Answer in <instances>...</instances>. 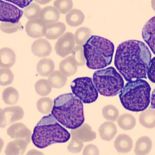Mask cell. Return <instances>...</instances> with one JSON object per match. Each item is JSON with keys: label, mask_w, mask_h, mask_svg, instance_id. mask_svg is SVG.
Wrapping results in <instances>:
<instances>
[{"label": "cell", "mask_w": 155, "mask_h": 155, "mask_svg": "<svg viewBox=\"0 0 155 155\" xmlns=\"http://www.w3.org/2000/svg\"><path fill=\"white\" fill-rule=\"evenodd\" d=\"M46 25L40 19L30 20L27 22L25 29L28 35L32 38H42L45 35Z\"/></svg>", "instance_id": "obj_13"}, {"label": "cell", "mask_w": 155, "mask_h": 155, "mask_svg": "<svg viewBox=\"0 0 155 155\" xmlns=\"http://www.w3.org/2000/svg\"><path fill=\"white\" fill-rule=\"evenodd\" d=\"M9 3H12L14 5H17L21 8H24L25 7H27L33 1L31 0H25V1H20V0H8Z\"/></svg>", "instance_id": "obj_41"}, {"label": "cell", "mask_w": 155, "mask_h": 155, "mask_svg": "<svg viewBox=\"0 0 155 155\" xmlns=\"http://www.w3.org/2000/svg\"><path fill=\"white\" fill-rule=\"evenodd\" d=\"M71 87L74 94L84 104H90L97 100L98 91L91 78H77L71 82Z\"/></svg>", "instance_id": "obj_7"}, {"label": "cell", "mask_w": 155, "mask_h": 155, "mask_svg": "<svg viewBox=\"0 0 155 155\" xmlns=\"http://www.w3.org/2000/svg\"><path fill=\"white\" fill-rule=\"evenodd\" d=\"M59 70L66 77L73 75L78 70V65L73 56L68 57L60 62Z\"/></svg>", "instance_id": "obj_22"}, {"label": "cell", "mask_w": 155, "mask_h": 155, "mask_svg": "<svg viewBox=\"0 0 155 155\" xmlns=\"http://www.w3.org/2000/svg\"><path fill=\"white\" fill-rule=\"evenodd\" d=\"M66 29V25L62 22L49 25L46 27L45 36L49 40H55L62 35Z\"/></svg>", "instance_id": "obj_19"}, {"label": "cell", "mask_w": 155, "mask_h": 155, "mask_svg": "<svg viewBox=\"0 0 155 155\" xmlns=\"http://www.w3.org/2000/svg\"><path fill=\"white\" fill-rule=\"evenodd\" d=\"M114 146L118 153H129L133 147L132 140L129 135L124 134H120L115 140Z\"/></svg>", "instance_id": "obj_17"}, {"label": "cell", "mask_w": 155, "mask_h": 155, "mask_svg": "<svg viewBox=\"0 0 155 155\" xmlns=\"http://www.w3.org/2000/svg\"><path fill=\"white\" fill-rule=\"evenodd\" d=\"M102 115L106 120L116 121L119 117V111L113 105H108L102 109Z\"/></svg>", "instance_id": "obj_34"}, {"label": "cell", "mask_w": 155, "mask_h": 155, "mask_svg": "<svg viewBox=\"0 0 155 155\" xmlns=\"http://www.w3.org/2000/svg\"><path fill=\"white\" fill-rule=\"evenodd\" d=\"M71 134L58 123L52 114L44 116L34 129L31 141L38 148H47L51 144L65 143Z\"/></svg>", "instance_id": "obj_3"}, {"label": "cell", "mask_w": 155, "mask_h": 155, "mask_svg": "<svg viewBox=\"0 0 155 155\" xmlns=\"http://www.w3.org/2000/svg\"><path fill=\"white\" fill-rule=\"evenodd\" d=\"M120 92V102L127 110L141 112L146 110L150 104L151 87L145 80L129 82Z\"/></svg>", "instance_id": "obj_5"}, {"label": "cell", "mask_w": 155, "mask_h": 155, "mask_svg": "<svg viewBox=\"0 0 155 155\" xmlns=\"http://www.w3.org/2000/svg\"><path fill=\"white\" fill-rule=\"evenodd\" d=\"M67 81V78L60 71H53L49 75L48 81L51 87L56 89H60L64 87Z\"/></svg>", "instance_id": "obj_27"}, {"label": "cell", "mask_w": 155, "mask_h": 155, "mask_svg": "<svg viewBox=\"0 0 155 155\" xmlns=\"http://www.w3.org/2000/svg\"><path fill=\"white\" fill-rule=\"evenodd\" d=\"M71 53L76 64L79 66H84L86 60L84 57V51L82 47L80 45L76 46Z\"/></svg>", "instance_id": "obj_37"}, {"label": "cell", "mask_w": 155, "mask_h": 155, "mask_svg": "<svg viewBox=\"0 0 155 155\" xmlns=\"http://www.w3.org/2000/svg\"><path fill=\"white\" fill-rule=\"evenodd\" d=\"M93 80L97 91L105 97H115L124 87L122 76L113 67L95 71Z\"/></svg>", "instance_id": "obj_6"}, {"label": "cell", "mask_w": 155, "mask_h": 155, "mask_svg": "<svg viewBox=\"0 0 155 155\" xmlns=\"http://www.w3.org/2000/svg\"><path fill=\"white\" fill-rule=\"evenodd\" d=\"M23 11L10 3L0 0V21L16 24L19 22Z\"/></svg>", "instance_id": "obj_8"}, {"label": "cell", "mask_w": 155, "mask_h": 155, "mask_svg": "<svg viewBox=\"0 0 155 155\" xmlns=\"http://www.w3.org/2000/svg\"><path fill=\"white\" fill-rule=\"evenodd\" d=\"M100 137L105 141H110L114 139L117 132L115 124L111 122H106L99 129Z\"/></svg>", "instance_id": "obj_21"}, {"label": "cell", "mask_w": 155, "mask_h": 155, "mask_svg": "<svg viewBox=\"0 0 155 155\" xmlns=\"http://www.w3.org/2000/svg\"><path fill=\"white\" fill-rule=\"evenodd\" d=\"M147 76L151 82L155 83V57L151 60L150 66L147 71Z\"/></svg>", "instance_id": "obj_39"}, {"label": "cell", "mask_w": 155, "mask_h": 155, "mask_svg": "<svg viewBox=\"0 0 155 155\" xmlns=\"http://www.w3.org/2000/svg\"><path fill=\"white\" fill-rule=\"evenodd\" d=\"M53 5L59 12L62 14H66L71 11L73 3L72 1H55Z\"/></svg>", "instance_id": "obj_36"}, {"label": "cell", "mask_w": 155, "mask_h": 155, "mask_svg": "<svg viewBox=\"0 0 155 155\" xmlns=\"http://www.w3.org/2000/svg\"><path fill=\"white\" fill-rule=\"evenodd\" d=\"M8 134L12 139H24L28 144L31 138V132L21 123H18L10 126L7 130Z\"/></svg>", "instance_id": "obj_11"}, {"label": "cell", "mask_w": 155, "mask_h": 155, "mask_svg": "<svg viewBox=\"0 0 155 155\" xmlns=\"http://www.w3.org/2000/svg\"><path fill=\"white\" fill-rule=\"evenodd\" d=\"M28 143L24 139H17L9 142L5 150L6 155H22L24 153Z\"/></svg>", "instance_id": "obj_20"}, {"label": "cell", "mask_w": 155, "mask_h": 155, "mask_svg": "<svg viewBox=\"0 0 155 155\" xmlns=\"http://www.w3.org/2000/svg\"><path fill=\"white\" fill-rule=\"evenodd\" d=\"M35 89L38 94L44 97L50 93L52 87L48 80H40L36 83Z\"/></svg>", "instance_id": "obj_33"}, {"label": "cell", "mask_w": 155, "mask_h": 155, "mask_svg": "<svg viewBox=\"0 0 155 155\" xmlns=\"http://www.w3.org/2000/svg\"><path fill=\"white\" fill-rule=\"evenodd\" d=\"M99 151L97 147L94 144H88L85 147L83 154V155H99Z\"/></svg>", "instance_id": "obj_40"}, {"label": "cell", "mask_w": 155, "mask_h": 155, "mask_svg": "<svg viewBox=\"0 0 155 155\" xmlns=\"http://www.w3.org/2000/svg\"><path fill=\"white\" fill-rule=\"evenodd\" d=\"M54 69V62L50 58H43L38 62L37 71L40 75L48 76L53 73Z\"/></svg>", "instance_id": "obj_26"}, {"label": "cell", "mask_w": 155, "mask_h": 155, "mask_svg": "<svg viewBox=\"0 0 155 155\" xmlns=\"http://www.w3.org/2000/svg\"><path fill=\"white\" fill-rule=\"evenodd\" d=\"M151 54L143 42L137 40L126 41L117 48L115 65L127 82L146 78Z\"/></svg>", "instance_id": "obj_1"}, {"label": "cell", "mask_w": 155, "mask_h": 155, "mask_svg": "<svg viewBox=\"0 0 155 155\" xmlns=\"http://www.w3.org/2000/svg\"><path fill=\"white\" fill-rule=\"evenodd\" d=\"M31 51L38 57H45L50 54L52 47L50 43L45 39H38L33 42L31 45Z\"/></svg>", "instance_id": "obj_15"}, {"label": "cell", "mask_w": 155, "mask_h": 155, "mask_svg": "<svg viewBox=\"0 0 155 155\" xmlns=\"http://www.w3.org/2000/svg\"><path fill=\"white\" fill-rule=\"evenodd\" d=\"M71 133L72 137L78 139L83 142H90L97 137L96 133L92 131L91 126L87 123L82 124L78 129L71 130Z\"/></svg>", "instance_id": "obj_14"}, {"label": "cell", "mask_w": 155, "mask_h": 155, "mask_svg": "<svg viewBox=\"0 0 155 155\" xmlns=\"http://www.w3.org/2000/svg\"><path fill=\"white\" fill-rule=\"evenodd\" d=\"M85 16L82 11L78 9H73L69 11L66 16L67 24L71 27H77L84 21Z\"/></svg>", "instance_id": "obj_25"}, {"label": "cell", "mask_w": 155, "mask_h": 155, "mask_svg": "<svg viewBox=\"0 0 155 155\" xmlns=\"http://www.w3.org/2000/svg\"><path fill=\"white\" fill-rule=\"evenodd\" d=\"M40 18L45 25L53 24L59 20L60 12L54 7L48 6L42 9Z\"/></svg>", "instance_id": "obj_16"}, {"label": "cell", "mask_w": 155, "mask_h": 155, "mask_svg": "<svg viewBox=\"0 0 155 155\" xmlns=\"http://www.w3.org/2000/svg\"><path fill=\"white\" fill-rule=\"evenodd\" d=\"M75 41L73 34L67 32L58 39L55 45L56 53L62 58L72 53L75 48Z\"/></svg>", "instance_id": "obj_10"}, {"label": "cell", "mask_w": 155, "mask_h": 155, "mask_svg": "<svg viewBox=\"0 0 155 155\" xmlns=\"http://www.w3.org/2000/svg\"><path fill=\"white\" fill-rule=\"evenodd\" d=\"M92 31L87 27H80L78 28L75 34V41L78 45H84L91 36Z\"/></svg>", "instance_id": "obj_30"}, {"label": "cell", "mask_w": 155, "mask_h": 155, "mask_svg": "<svg viewBox=\"0 0 155 155\" xmlns=\"http://www.w3.org/2000/svg\"><path fill=\"white\" fill-rule=\"evenodd\" d=\"M83 146L84 144L82 141L71 137V140L68 146V150L70 153H77L81 151Z\"/></svg>", "instance_id": "obj_38"}, {"label": "cell", "mask_w": 155, "mask_h": 155, "mask_svg": "<svg viewBox=\"0 0 155 155\" xmlns=\"http://www.w3.org/2000/svg\"><path fill=\"white\" fill-rule=\"evenodd\" d=\"M151 108L155 109V89L153 91L151 97Z\"/></svg>", "instance_id": "obj_43"}, {"label": "cell", "mask_w": 155, "mask_h": 155, "mask_svg": "<svg viewBox=\"0 0 155 155\" xmlns=\"http://www.w3.org/2000/svg\"><path fill=\"white\" fill-rule=\"evenodd\" d=\"M115 47L113 43L106 38L91 36L83 45L87 66L91 69H101L111 64Z\"/></svg>", "instance_id": "obj_4"}, {"label": "cell", "mask_w": 155, "mask_h": 155, "mask_svg": "<svg viewBox=\"0 0 155 155\" xmlns=\"http://www.w3.org/2000/svg\"><path fill=\"white\" fill-rule=\"evenodd\" d=\"M151 4H152V7H153V9L154 10V11H155V1H152Z\"/></svg>", "instance_id": "obj_45"}, {"label": "cell", "mask_w": 155, "mask_h": 155, "mask_svg": "<svg viewBox=\"0 0 155 155\" xmlns=\"http://www.w3.org/2000/svg\"><path fill=\"white\" fill-rule=\"evenodd\" d=\"M3 145H4L3 141L2 139H1L0 138V152L1 151L2 149Z\"/></svg>", "instance_id": "obj_44"}, {"label": "cell", "mask_w": 155, "mask_h": 155, "mask_svg": "<svg viewBox=\"0 0 155 155\" xmlns=\"http://www.w3.org/2000/svg\"><path fill=\"white\" fill-rule=\"evenodd\" d=\"M139 121L142 126L147 129L155 127V110L153 108L147 109L140 114Z\"/></svg>", "instance_id": "obj_23"}, {"label": "cell", "mask_w": 155, "mask_h": 155, "mask_svg": "<svg viewBox=\"0 0 155 155\" xmlns=\"http://www.w3.org/2000/svg\"><path fill=\"white\" fill-rule=\"evenodd\" d=\"M2 99L6 104L9 105L16 104L19 100L18 91L13 87H7L3 92Z\"/></svg>", "instance_id": "obj_29"}, {"label": "cell", "mask_w": 155, "mask_h": 155, "mask_svg": "<svg viewBox=\"0 0 155 155\" xmlns=\"http://www.w3.org/2000/svg\"><path fill=\"white\" fill-rule=\"evenodd\" d=\"M118 126L124 130H131L136 124V119L132 115L124 114L120 116L117 120Z\"/></svg>", "instance_id": "obj_28"}, {"label": "cell", "mask_w": 155, "mask_h": 155, "mask_svg": "<svg viewBox=\"0 0 155 155\" xmlns=\"http://www.w3.org/2000/svg\"><path fill=\"white\" fill-rule=\"evenodd\" d=\"M152 141L148 137H142L137 140L135 143V154L147 155L150 153L152 148Z\"/></svg>", "instance_id": "obj_24"}, {"label": "cell", "mask_w": 155, "mask_h": 155, "mask_svg": "<svg viewBox=\"0 0 155 155\" xmlns=\"http://www.w3.org/2000/svg\"><path fill=\"white\" fill-rule=\"evenodd\" d=\"M24 115V110L20 106L0 108V127H5L21 120Z\"/></svg>", "instance_id": "obj_9"}, {"label": "cell", "mask_w": 155, "mask_h": 155, "mask_svg": "<svg viewBox=\"0 0 155 155\" xmlns=\"http://www.w3.org/2000/svg\"><path fill=\"white\" fill-rule=\"evenodd\" d=\"M41 8L35 3H31L23 11V13L27 19L30 20L35 19L40 17Z\"/></svg>", "instance_id": "obj_31"}, {"label": "cell", "mask_w": 155, "mask_h": 155, "mask_svg": "<svg viewBox=\"0 0 155 155\" xmlns=\"http://www.w3.org/2000/svg\"><path fill=\"white\" fill-rule=\"evenodd\" d=\"M19 27V25L18 24H12L11 27H5L1 25L0 29H1L3 32L7 33H12L16 32Z\"/></svg>", "instance_id": "obj_42"}, {"label": "cell", "mask_w": 155, "mask_h": 155, "mask_svg": "<svg viewBox=\"0 0 155 155\" xmlns=\"http://www.w3.org/2000/svg\"><path fill=\"white\" fill-rule=\"evenodd\" d=\"M51 114L63 126L71 130L78 129L85 120L82 101L73 93L56 97Z\"/></svg>", "instance_id": "obj_2"}, {"label": "cell", "mask_w": 155, "mask_h": 155, "mask_svg": "<svg viewBox=\"0 0 155 155\" xmlns=\"http://www.w3.org/2000/svg\"><path fill=\"white\" fill-rule=\"evenodd\" d=\"M16 62V54L9 48L0 49V67L9 68Z\"/></svg>", "instance_id": "obj_18"}, {"label": "cell", "mask_w": 155, "mask_h": 155, "mask_svg": "<svg viewBox=\"0 0 155 155\" xmlns=\"http://www.w3.org/2000/svg\"><path fill=\"white\" fill-rule=\"evenodd\" d=\"M14 76L10 69L2 68L0 69V85L7 86L12 83Z\"/></svg>", "instance_id": "obj_35"}, {"label": "cell", "mask_w": 155, "mask_h": 155, "mask_svg": "<svg viewBox=\"0 0 155 155\" xmlns=\"http://www.w3.org/2000/svg\"><path fill=\"white\" fill-rule=\"evenodd\" d=\"M143 39L155 54V16L145 24L142 30Z\"/></svg>", "instance_id": "obj_12"}, {"label": "cell", "mask_w": 155, "mask_h": 155, "mask_svg": "<svg viewBox=\"0 0 155 155\" xmlns=\"http://www.w3.org/2000/svg\"><path fill=\"white\" fill-rule=\"evenodd\" d=\"M36 106L41 113L47 115L52 110L53 101L50 97H42L38 100Z\"/></svg>", "instance_id": "obj_32"}]
</instances>
